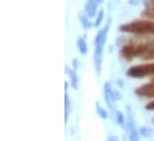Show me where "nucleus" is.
I'll list each match as a JSON object with an SVG mask.
<instances>
[{"mask_svg": "<svg viewBox=\"0 0 154 141\" xmlns=\"http://www.w3.org/2000/svg\"><path fill=\"white\" fill-rule=\"evenodd\" d=\"M122 33L136 34V35H154V22L149 20H136L119 27Z\"/></svg>", "mask_w": 154, "mask_h": 141, "instance_id": "f257e3e1", "label": "nucleus"}, {"mask_svg": "<svg viewBox=\"0 0 154 141\" xmlns=\"http://www.w3.org/2000/svg\"><path fill=\"white\" fill-rule=\"evenodd\" d=\"M80 20H81V24H82V28L85 29V30H87V29H90L91 28V24H90V22H88V19H87V16H85V14H80Z\"/></svg>", "mask_w": 154, "mask_h": 141, "instance_id": "1a4fd4ad", "label": "nucleus"}, {"mask_svg": "<svg viewBox=\"0 0 154 141\" xmlns=\"http://www.w3.org/2000/svg\"><path fill=\"white\" fill-rule=\"evenodd\" d=\"M129 140L130 141H139V135H137L136 130H131V132H129Z\"/></svg>", "mask_w": 154, "mask_h": 141, "instance_id": "4468645a", "label": "nucleus"}, {"mask_svg": "<svg viewBox=\"0 0 154 141\" xmlns=\"http://www.w3.org/2000/svg\"><path fill=\"white\" fill-rule=\"evenodd\" d=\"M77 44H78V48H79V52H80L82 55H85V54L87 53V44H86L85 39H84V38H78Z\"/></svg>", "mask_w": 154, "mask_h": 141, "instance_id": "6e6552de", "label": "nucleus"}, {"mask_svg": "<svg viewBox=\"0 0 154 141\" xmlns=\"http://www.w3.org/2000/svg\"><path fill=\"white\" fill-rule=\"evenodd\" d=\"M135 93H137L139 96H142V97H154V83L139 87L135 91Z\"/></svg>", "mask_w": 154, "mask_h": 141, "instance_id": "20e7f679", "label": "nucleus"}, {"mask_svg": "<svg viewBox=\"0 0 154 141\" xmlns=\"http://www.w3.org/2000/svg\"><path fill=\"white\" fill-rule=\"evenodd\" d=\"M73 65H74V67L77 68V66H78V64H77V60H73Z\"/></svg>", "mask_w": 154, "mask_h": 141, "instance_id": "6ab92c4d", "label": "nucleus"}, {"mask_svg": "<svg viewBox=\"0 0 154 141\" xmlns=\"http://www.w3.org/2000/svg\"><path fill=\"white\" fill-rule=\"evenodd\" d=\"M146 109H147V110H154V101L151 102V103H148L147 106H146Z\"/></svg>", "mask_w": 154, "mask_h": 141, "instance_id": "f3484780", "label": "nucleus"}, {"mask_svg": "<svg viewBox=\"0 0 154 141\" xmlns=\"http://www.w3.org/2000/svg\"><path fill=\"white\" fill-rule=\"evenodd\" d=\"M67 73L69 74V78H71V84L73 86V89H78V84H79V78L77 75V72L75 70H67Z\"/></svg>", "mask_w": 154, "mask_h": 141, "instance_id": "0eeeda50", "label": "nucleus"}, {"mask_svg": "<svg viewBox=\"0 0 154 141\" xmlns=\"http://www.w3.org/2000/svg\"><path fill=\"white\" fill-rule=\"evenodd\" d=\"M141 134L147 138V136H151V135H152V130H151L149 128H145V127H143V128H141Z\"/></svg>", "mask_w": 154, "mask_h": 141, "instance_id": "2eb2a0df", "label": "nucleus"}, {"mask_svg": "<svg viewBox=\"0 0 154 141\" xmlns=\"http://www.w3.org/2000/svg\"><path fill=\"white\" fill-rule=\"evenodd\" d=\"M97 112H98V115H99L103 120H105V118L108 117V112H106L102 106L99 105V104H97Z\"/></svg>", "mask_w": 154, "mask_h": 141, "instance_id": "9d476101", "label": "nucleus"}, {"mask_svg": "<svg viewBox=\"0 0 154 141\" xmlns=\"http://www.w3.org/2000/svg\"><path fill=\"white\" fill-rule=\"evenodd\" d=\"M116 121H117V123H119V124H123V123H124L125 118H124V116H123L122 112H119V111L116 112Z\"/></svg>", "mask_w": 154, "mask_h": 141, "instance_id": "f8f14e48", "label": "nucleus"}, {"mask_svg": "<svg viewBox=\"0 0 154 141\" xmlns=\"http://www.w3.org/2000/svg\"><path fill=\"white\" fill-rule=\"evenodd\" d=\"M145 16H147V17H151V18H154V10H151V11H147V12H145Z\"/></svg>", "mask_w": 154, "mask_h": 141, "instance_id": "dca6fc26", "label": "nucleus"}, {"mask_svg": "<svg viewBox=\"0 0 154 141\" xmlns=\"http://www.w3.org/2000/svg\"><path fill=\"white\" fill-rule=\"evenodd\" d=\"M104 97H105V102L108 103V105L110 106V108H112L115 99H114L112 91H111V86H110L109 83H106V84L104 85Z\"/></svg>", "mask_w": 154, "mask_h": 141, "instance_id": "423d86ee", "label": "nucleus"}, {"mask_svg": "<svg viewBox=\"0 0 154 141\" xmlns=\"http://www.w3.org/2000/svg\"><path fill=\"white\" fill-rule=\"evenodd\" d=\"M65 105H66V121H67V117H68V114H69V111H71V103H69V98H68V96L66 95V102H65Z\"/></svg>", "mask_w": 154, "mask_h": 141, "instance_id": "ddd939ff", "label": "nucleus"}, {"mask_svg": "<svg viewBox=\"0 0 154 141\" xmlns=\"http://www.w3.org/2000/svg\"><path fill=\"white\" fill-rule=\"evenodd\" d=\"M149 1H151V2H152V4L154 5V0H149Z\"/></svg>", "mask_w": 154, "mask_h": 141, "instance_id": "412c9836", "label": "nucleus"}, {"mask_svg": "<svg viewBox=\"0 0 154 141\" xmlns=\"http://www.w3.org/2000/svg\"><path fill=\"white\" fill-rule=\"evenodd\" d=\"M127 74L131 78H142L154 74V64H146V65H139L130 67Z\"/></svg>", "mask_w": 154, "mask_h": 141, "instance_id": "f03ea898", "label": "nucleus"}, {"mask_svg": "<svg viewBox=\"0 0 154 141\" xmlns=\"http://www.w3.org/2000/svg\"><path fill=\"white\" fill-rule=\"evenodd\" d=\"M85 13L87 17H94L97 13V2L94 0H87L85 4Z\"/></svg>", "mask_w": 154, "mask_h": 141, "instance_id": "39448f33", "label": "nucleus"}, {"mask_svg": "<svg viewBox=\"0 0 154 141\" xmlns=\"http://www.w3.org/2000/svg\"><path fill=\"white\" fill-rule=\"evenodd\" d=\"M108 141H118V138H116V136H110Z\"/></svg>", "mask_w": 154, "mask_h": 141, "instance_id": "a211bd4d", "label": "nucleus"}, {"mask_svg": "<svg viewBox=\"0 0 154 141\" xmlns=\"http://www.w3.org/2000/svg\"><path fill=\"white\" fill-rule=\"evenodd\" d=\"M94 1H96V2H97V4H102V2H103V1H104V0H94Z\"/></svg>", "mask_w": 154, "mask_h": 141, "instance_id": "aec40b11", "label": "nucleus"}, {"mask_svg": "<svg viewBox=\"0 0 154 141\" xmlns=\"http://www.w3.org/2000/svg\"><path fill=\"white\" fill-rule=\"evenodd\" d=\"M109 27L110 24H108L103 30H100L97 36H96V50H99V52H103L104 49V45H105V42H106V34H108V30H109Z\"/></svg>", "mask_w": 154, "mask_h": 141, "instance_id": "7ed1b4c3", "label": "nucleus"}, {"mask_svg": "<svg viewBox=\"0 0 154 141\" xmlns=\"http://www.w3.org/2000/svg\"><path fill=\"white\" fill-rule=\"evenodd\" d=\"M103 18H104V11H103V10H100V11H99V13H98V17H97V19H96V22H94V27H98V25H100V23H102Z\"/></svg>", "mask_w": 154, "mask_h": 141, "instance_id": "9b49d317", "label": "nucleus"}]
</instances>
